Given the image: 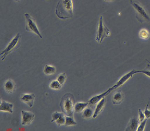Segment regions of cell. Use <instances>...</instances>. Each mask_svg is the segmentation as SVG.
Returning a JSON list of instances; mask_svg holds the SVG:
<instances>
[{
    "label": "cell",
    "instance_id": "12",
    "mask_svg": "<svg viewBox=\"0 0 150 131\" xmlns=\"http://www.w3.org/2000/svg\"><path fill=\"white\" fill-rule=\"evenodd\" d=\"M13 105L12 103L7 102L5 100H1V104H0V111L1 112L13 113Z\"/></svg>",
    "mask_w": 150,
    "mask_h": 131
},
{
    "label": "cell",
    "instance_id": "24",
    "mask_svg": "<svg viewBox=\"0 0 150 131\" xmlns=\"http://www.w3.org/2000/svg\"><path fill=\"white\" fill-rule=\"evenodd\" d=\"M147 119H145L144 120H143L142 122H141L140 123V124L138 125V127L137 128L138 131H143L144 130V128H145V126L146 125V123H147Z\"/></svg>",
    "mask_w": 150,
    "mask_h": 131
},
{
    "label": "cell",
    "instance_id": "13",
    "mask_svg": "<svg viewBox=\"0 0 150 131\" xmlns=\"http://www.w3.org/2000/svg\"><path fill=\"white\" fill-rule=\"evenodd\" d=\"M124 98L125 95L121 91H117L112 96V104L114 105L120 104L124 100Z\"/></svg>",
    "mask_w": 150,
    "mask_h": 131
},
{
    "label": "cell",
    "instance_id": "10",
    "mask_svg": "<svg viewBox=\"0 0 150 131\" xmlns=\"http://www.w3.org/2000/svg\"><path fill=\"white\" fill-rule=\"evenodd\" d=\"M35 98V96L34 94H23L20 97V100L23 103L27 104L28 106L32 108L34 104V101Z\"/></svg>",
    "mask_w": 150,
    "mask_h": 131
},
{
    "label": "cell",
    "instance_id": "6",
    "mask_svg": "<svg viewBox=\"0 0 150 131\" xmlns=\"http://www.w3.org/2000/svg\"><path fill=\"white\" fill-rule=\"evenodd\" d=\"M25 18L26 20V30L28 31H30L35 34L40 38H43L41 33L39 30L35 20L31 18V16L29 13H25Z\"/></svg>",
    "mask_w": 150,
    "mask_h": 131
},
{
    "label": "cell",
    "instance_id": "1",
    "mask_svg": "<svg viewBox=\"0 0 150 131\" xmlns=\"http://www.w3.org/2000/svg\"><path fill=\"white\" fill-rule=\"evenodd\" d=\"M56 14L60 19H70L73 17L72 0H59L56 7Z\"/></svg>",
    "mask_w": 150,
    "mask_h": 131
},
{
    "label": "cell",
    "instance_id": "28",
    "mask_svg": "<svg viewBox=\"0 0 150 131\" xmlns=\"http://www.w3.org/2000/svg\"><path fill=\"white\" fill-rule=\"evenodd\" d=\"M138 73H142L145 75L147 76L148 77H150V71L147 70H141V71H137V74Z\"/></svg>",
    "mask_w": 150,
    "mask_h": 131
},
{
    "label": "cell",
    "instance_id": "16",
    "mask_svg": "<svg viewBox=\"0 0 150 131\" xmlns=\"http://www.w3.org/2000/svg\"><path fill=\"white\" fill-rule=\"evenodd\" d=\"M89 106L88 103H77L75 104L74 106V111L76 113L82 112L88 106Z\"/></svg>",
    "mask_w": 150,
    "mask_h": 131
},
{
    "label": "cell",
    "instance_id": "23",
    "mask_svg": "<svg viewBox=\"0 0 150 131\" xmlns=\"http://www.w3.org/2000/svg\"><path fill=\"white\" fill-rule=\"evenodd\" d=\"M63 114H64L63 113H59L56 112L53 113L52 115V119H51V122L53 123V122H56L57 120Z\"/></svg>",
    "mask_w": 150,
    "mask_h": 131
},
{
    "label": "cell",
    "instance_id": "14",
    "mask_svg": "<svg viewBox=\"0 0 150 131\" xmlns=\"http://www.w3.org/2000/svg\"><path fill=\"white\" fill-rule=\"evenodd\" d=\"M139 121L135 117H133L131 119L125 131H137L138 127L139 125Z\"/></svg>",
    "mask_w": 150,
    "mask_h": 131
},
{
    "label": "cell",
    "instance_id": "8",
    "mask_svg": "<svg viewBox=\"0 0 150 131\" xmlns=\"http://www.w3.org/2000/svg\"><path fill=\"white\" fill-rule=\"evenodd\" d=\"M21 125H29L35 117L34 113L25 110H21Z\"/></svg>",
    "mask_w": 150,
    "mask_h": 131
},
{
    "label": "cell",
    "instance_id": "5",
    "mask_svg": "<svg viewBox=\"0 0 150 131\" xmlns=\"http://www.w3.org/2000/svg\"><path fill=\"white\" fill-rule=\"evenodd\" d=\"M21 38V35L18 33L13 40L9 43L6 48L1 53V58L2 61H4L6 57L10 53H11L13 50L18 48L20 46V40Z\"/></svg>",
    "mask_w": 150,
    "mask_h": 131
},
{
    "label": "cell",
    "instance_id": "22",
    "mask_svg": "<svg viewBox=\"0 0 150 131\" xmlns=\"http://www.w3.org/2000/svg\"><path fill=\"white\" fill-rule=\"evenodd\" d=\"M66 79H67L66 74L64 73L58 75V76L57 77V80L62 85H64V84L66 81Z\"/></svg>",
    "mask_w": 150,
    "mask_h": 131
},
{
    "label": "cell",
    "instance_id": "19",
    "mask_svg": "<svg viewBox=\"0 0 150 131\" xmlns=\"http://www.w3.org/2000/svg\"><path fill=\"white\" fill-rule=\"evenodd\" d=\"M66 122L64 125L66 126H72V125H77V122L75 121L74 119V117H70V116H65Z\"/></svg>",
    "mask_w": 150,
    "mask_h": 131
},
{
    "label": "cell",
    "instance_id": "2",
    "mask_svg": "<svg viewBox=\"0 0 150 131\" xmlns=\"http://www.w3.org/2000/svg\"><path fill=\"white\" fill-rule=\"evenodd\" d=\"M75 98L72 94L64 95L62 98L60 103V106L62 112L67 116L74 117Z\"/></svg>",
    "mask_w": 150,
    "mask_h": 131
},
{
    "label": "cell",
    "instance_id": "11",
    "mask_svg": "<svg viewBox=\"0 0 150 131\" xmlns=\"http://www.w3.org/2000/svg\"><path fill=\"white\" fill-rule=\"evenodd\" d=\"M106 102V99L105 98H104L97 104V105L96 106V108L94 111L93 117V118H96L100 114V113L102 112V111L104 110V107L105 106Z\"/></svg>",
    "mask_w": 150,
    "mask_h": 131
},
{
    "label": "cell",
    "instance_id": "18",
    "mask_svg": "<svg viewBox=\"0 0 150 131\" xmlns=\"http://www.w3.org/2000/svg\"><path fill=\"white\" fill-rule=\"evenodd\" d=\"M94 112L90 108H86L83 111L82 114V118L85 119H89L93 117Z\"/></svg>",
    "mask_w": 150,
    "mask_h": 131
},
{
    "label": "cell",
    "instance_id": "25",
    "mask_svg": "<svg viewBox=\"0 0 150 131\" xmlns=\"http://www.w3.org/2000/svg\"><path fill=\"white\" fill-rule=\"evenodd\" d=\"M65 122H66V119H65V116L63 114V115H62L58 119L56 123H57V125H64L65 124Z\"/></svg>",
    "mask_w": 150,
    "mask_h": 131
},
{
    "label": "cell",
    "instance_id": "4",
    "mask_svg": "<svg viewBox=\"0 0 150 131\" xmlns=\"http://www.w3.org/2000/svg\"><path fill=\"white\" fill-rule=\"evenodd\" d=\"M110 35V31L106 26L104 25L103 16H100L98 23V28L96 32V36L95 38L96 40L99 43H101L105 38L109 37Z\"/></svg>",
    "mask_w": 150,
    "mask_h": 131
},
{
    "label": "cell",
    "instance_id": "15",
    "mask_svg": "<svg viewBox=\"0 0 150 131\" xmlns=\"http://www.w3.org/2000/svg\"><path fill=\"white\" fill-rule=\"evenodd\" d=\"M4 89L7 93H13L15 89V85L11 80H8L4 84Z\"/></svg>",
    "mask_w": 150,
    "mask_h": 131
},
{
    "label": "cell",
    "instance_id": "20",
    "mask_svg": "<svg viewBox=\"0 0 150 131\" xmlns=\"http://www.w3.org/2000/svg\"><path fill=\"white\" fill-rule=\"evenodd\" d=\"M62 86V85L57 80H54V81L51 82L49 85L50 88L52 90H58L61 89Z\"/></svg>",
    "mask_w": 150,
    "mask_h": 131
},
{
    "label": "cell",
    "instance_id": "27",
    "mask_svg": "<svg viewBox=\"0 0 150 131\" xmlns=\"http://www.w3.org/2000/svg\"><path fill=\"white\" fill-rule=\"evenodd\" d=\"M144 113L146 118L147 119L150 118V110L148 109V105L146 106V109H145Z\"/></svg>",
    "mask_w": 150,
    "mask_h": 131
},
{
    "label": "cell",
    "instance_id": "9",
    "mask_svg": "<svg viewBox=\"0 0 150 131\" xmlns=\"http://www.w3.org/2000/svg\"><path fill=\"white\" fill-rule=\"evenodd\" d=\"M112 91V90H111L110 88H109L105 92L93 97L91 99H90V100H88V101L89 106H94V105H95L96 103L98 104L100 100H101L103 98H105L108 94H110Z\"/></svg>",
    "mask_w": 150,
    "mask_h": 131
},
{
    "label": "cell",
    "instance_id": "26",
    "mask_svg": "<svg viewBox=\"0 0 150 131\" xmlns=\"http://www.w3.org/2000/svg\"><path fill=\"white\" fill-rule=\"evenodd\" d=\"M138 112H139V113H138V114H139V121L140 122H142L143 120L145 119L146 117H145L144 113L141 109H139Z\"/></svg>",
    "mask_w": 150,
    "mask_h": 131
},
{
    "label": "cell",
    "instance_id": "17",
    "mask_svg": "<svg viewBox=\"0 0 150 131\" xmlns=\"http://www.w3.org/2000/svg\"><path fill=\"white\" fill-rule=\"evenodd\" d=\"M43 71L46 75H54L56 72V69L53 66L50 64H45Z\"/></svg>",
    "mask_w": 150,
    "mask_h": 131
},
{
    "label": "cell",
    "instance_id": "31",
    "mask_svg": "<svg viewBox=\"0 0 150 131\" xmlns=\"http://www.w3.org/2000/svg\"><path fill=\"white\" fill-rule=\"evenodd\" d=\"M146 61H147V62H148V63H149V64H150V61H148V60H147V59H146Z\"/></svg>",
    "mask_w": 150,
    "mask_h": 131
},
{
    "label": "cell",
    "instance_id": "29",
    "mask_svg": "<svg viewBox=\"0 0 150 131\" xmlns=\"http://www.w3.org/2000/svg\"><path fill=\"white\" fill-rule=\"evenodd\" d=\"M104 1H106V2H112V1H113L114 0H104Z\"/></svg>",
    "mask_w": 150,
    "mask_h": 131
},
{
    "label": "cell",
    "instance_id": "30",
    "mask_svg": "<svg viewBox=\"0 0 150 131\" xmlns=\"http://www.w3.org/2000/svg\"><path fill=\"white\" fill-rule=\"evenodd\" d=\"M15 1H16V2H20V1L21 0H14Z\"/></svg>",
    "mask_w": 150,
    "mask_h": 131
},
{
    "label": "cell",
    "instance_id": "7",
    "mask_svg": "<svg viewBox=\"0 0 150 131\" xmlns=\"http://www.w3.org/2000/svg\"><path fill=\"white\" fill-rule=\"evenodd\" d=\"M136 74H137V71L135 69H133L131 71H130L129 72L126 74L125 75H123L118 81L112 87H110L112 90H114L115 89H117V88L121 86L122 85H123V84H125L127 81L128 80H129L131 78L133 77V76L135 75Z\"/></svg>",
    "mask_w": 150,
    "mask_h": 131
},
{
    "label": "cell",
    "instance_id": "21",
    "mask_svg": "<svg viewBox=\"0 0 150 131\" xmlns=\"http://www.w3.org/2000/svg\"><path fill=\"white\" fill-rule=\"evenodd\" d=\"M150 33L149 31L145 29H143L141 30L139 33V36L141 39H147L149 38Z\"/></svg>",
    "mask_w": 150,
    "mask_h": 131
},
{
    "label": "cell",
    "instance_id": "3",
    "mask_svg": "<svg viewBox=\"0 0 150 131\" xmlns=\"http://www.w3.org/2000/svg\"><path fill=\"white\" fill-rule=\"evenodd\" d=\"M130 3L136 13V18L138 21L141 23L144 22H150V17L142 5L137 2L131 0Z\"/></svg>",
    "mask_w": 150,
    "mask_h": 131
}]
</instances>
